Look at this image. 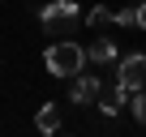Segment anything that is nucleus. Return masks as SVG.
<instances>
[{"label":"nucleus","instance_id":"obj_1","mask_svg":"<svg viewBox=\"0 0 146 137\" xmlns=\"http://www.w3.org/2000/svg\"><path fill=\"white\" fill-rule=\"evenodd\" d=\"M43 64H47V73H52V77H78V73H82V64H86V47H82V43L60 39V43L47 47Z\"/></svg>","mask_w":146,"mask_h":137},{"label":"nucleus","instance_id":"obj_2","mask_svg":"<svg viewBox=\"0 0 146 137\" xmlns=\"http://www.w3.org/2000/svg\"><path fill=\"white\" fill-rule=\"evenodd\" d=\"M43 30H47V39H64L73 26L82 22V9L73 5V0H52V5H43Z\"/></svg>","mask_w":146,"mask_h":137},{"label":"nucleus","instance_id":"obj_3","mask_svg":"<svg viewBox=\"0 0 146 137\" xmlns=\"http://www.w3.org/2000/svg\"><path fill=\"white\" fill-rule=\"evenodd\" d=\"M116 82H120L125 90H142V86H146V51L125 56V60L116 64Z\"/></svg>","mask_w":146,"mask_h":137},{"label":"nucleus","instance_id":"obj_4","mask_svg":"<svg viewBox=\"0 0 146 137\" xmlns=\"http://www.w3.org/2000/svg\"><path fill=\"white\" fill-rule=\"evenodd\" d=\"M69 99L78 103V107H90V103H99V99H103V86H99V77H95V73H78V77H73V86H69Z\"/></svg>","mask_w":146,"mask_h":137},{"label":"nucleus","instance_id":"obj_5","mask_svg":"<svg viewBox=\"0 0 146 137\" xmlns=\"http://www.w3.org/2000/svg\"><path fill=\"white\" fill-rule=\"evenodd\" d=\"M129 99H133V90H125V86L116 82V86L99 99V107H103V116H116V111H125V107H129Z\"/></svg>","mask_w":146,"mask_h":137},{"label":"nucleus","instance_id":"obj_6","mask_svg":"<svg viewBox=\"0 0 146 137\" xmlns=\"http://www.w3.org/2000/svg\"><path fill=\"white\" fill-rule=\"evenodd\" d=\"M86 56H90L95 64H112V60H116V43H112V39H90Z\"/></svg>","mask_w":146,"mask_h":137},{"label":"nucleus","instance_id":"obj_7","mask_svg":"<svg viewBox=\"0 0 146 137\" xmlns=\"http://www.w3.org/2000/svg\"><path fill=\"white\" fill-rule=\"evenodd\" d=\"M116 26H146V5L137 0V5H125V9H116Z\"/></svg>","mask_w":146,"mask_h":137},{"label":"nucleus","instance_id":"obj_8","mask_svg":"<svg viewBox=\"0 0 146 137\" xmlns=\"http://www.w3.org/2000/svg\"><path fill=\"white\" fill-rule=\"evenodd\" d=\"M35 124L47 133V137H56V128H60V111H56V103H47V107H39V116H35Z\"/></svg>","mask_w":146,"mask_h":137},{"label":"nucleus","instance_id":"obj_9","mask_svg":"<svg viewBox=\"0 0 146 137\" xmlns=\"http://www.w3.org/2000/svg\"><path fill=\"white\" fill-rule=\"evenodd\" d=\"M129 111H133V120H137V124H146V94H142V90H133V99H129Z\"/></svg>","mask_w":146,"mask_h":137},{"label":"nucleus","instance_id":"obj_10","mask_svg":"<svg viewBox=\"0 0 146 137\" xmlns=\"http://www.w3.org/2000/svg\"><path fill=\"white\" fill-rule=\"evenodd\" d=\"M112 22H116L112 9H90V26H112Z\"/></svg>","mask_w":146,"mask_h":137},{"label":"nucleus","instance_id":"obj_11","mask_svg":"<svg viewBox=\"0 0 146 137\" xmlns=\"http://www.w3.org/2000/svg\"><path fill=\"white\" fill-rule=\"evenodd\" d=\"M56 137H60V133H56Z\"/></svg>","mask_w":146,"mask_h":137}]
</instances>
